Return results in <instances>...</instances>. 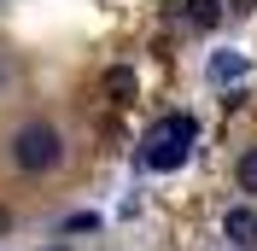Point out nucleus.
Returning a JSON list of instances; mask_svg holds the SVG:
<instances>
[{
	"instance_id": "f257e3e1",
	"label": "nucleus",
	"mask_w": 257,
	"mask_h": 251,
	"mask_svg": "<svg viewBox=\"0 0 257 251\" xmlns=\"http://www.w3.org/2000/svg\"><path fill=\"white\" fill-rule=\"evenodd\" d=\"M193 135H199V123H193L187 111H170V117H158V123L146 129V141H141V164L152 175H170V170H181L187 164V146H193Z\"/></svg>"
},
{
	"instance_id": "f03ea898",
	"label": "nucleus",
	"mask_w": 257,
	"mask_h": 251,
	"mask_svg": "<svg viewBox=\"0 0 257 251\" xmlns=\"http://www.w3.org/2000/svg\"><path fill=\"white\" fill-rule=\"evenodd\" d=\"M59 158H64V146H59V129L53 123H24L12 135V164L24 175H41V170H59Z\"/></svg>"
},
{
	"instance_id": "7ed1b4c3",
	"label": "nucleus",
	"mask_w": 257,
	"mask_h": 251,
	"mask_svg": "<svg viewBox=\"0 0 257 251\" xmlns=\"http://www.w3.org/2000/svg\"><path fill=\"white\" fill-rule=\"evenodd\" d=\"M222 234H228V245H240V251H257V210H228L222 216Z\"/></svg>"
},
{
	"instance_id": "20e7f679",
	"label": "nucleus",
	"mask_w": 257,
	"mask_h": 251,
	"mask_svg": "<svg viewBox=\"0 0 257 251\" xmlns=\"http://www.w3.org/2000/svg\"><path fill=\"white\" fill-rule=\"evenodd\" d=\"M210 76H216V82H240L245 76V59H240V53H216V59H210Z\"/></svg>"
},
{
	"instance_id": "39448f33",
	"label": "nucleus",
	"mask_w": 257,
	"mask_h": 251,
	"mask_svg": "<svg viewBox=\"0 0 257 251\" xmlns=\"http://www.w3.org/2000/svg\"><path fill=\"white\" fill-rule=\"evenodd\" d=\"M234 181H240V193H257V146H245L240 164H234Z\"/></svg>"
},
{
	"instance_id": "423d86ee",
	"label": "nucleus",
	"mask_w": 257,
	"mask_h": 251,
	"mask_svg": "<svg viewBox=\"0 0 257 251\" xmlns=\"http://www.w3.org/2000/svg\"><path fill=\"white\" fill-rule=\"evenodd\" d=\"M222 18V0H187V24H199V30H210Z\"/></svg>"
},
{
	"instance_id": "0eeeda50",
	"label": "nucleus",
	"mask_w": 257,
	"mask_h": 251,
	"mask_svg": "<svg viewBox=\"0 0 257 251\" xmlns=\"http://www.w3.org/2000/svg\"><path fill=\"white\" fill-rule=\"evenodd\" d=\"M105 94H135V70H128V64H117V70H105Z\"/></svg>"
},
{
	"instance_id": "6e6552de",
	"label": "nucleus",
	"mask_w": 257,
	"mask_h": 251,
	"mask_svg": "<svg viewBox=\"0 0 257 251\" xmlns=\"http://www.w3.org/2000/svg\"><path fill=\"white\" fill-rule=\"evenodd\" d=\"M88 228H99V216H94V210H76V216L64 222V234H88Z\"/></svg>"
},
{
	"instance_id": "1a4fd4ad",
	"label": "nucleus",
	"mask_w": 257,
	"mask_h": 251,
	"mask_svg": "<svg viewBox=\"0 0 257 251\" xmlns=\"http://www.w3.org/2000/svg\"><path fill=\"white\" fill-rule=\"evenodd\" d=\"M6 228H12V210H0V234H6Z\"/></svg>"
},
{
	"instance_id": "9d476101",
	"label": "nucleus",
	"mask_w": 257,
	"mask_h": 251,
	"mask_svg": "<svg viewBox=\"0 0 257 251\" xmlns=\"http://www.w3.org/2000/svg\"><path fill=\"white\" fill-rule=\"evenodd\" d=\"M47 251H70V245H47Z\"/></svg>"
}]
</instances>
